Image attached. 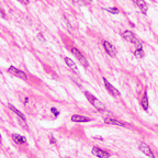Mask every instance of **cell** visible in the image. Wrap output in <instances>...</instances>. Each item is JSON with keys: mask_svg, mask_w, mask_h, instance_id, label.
I'll return each mask as SVG.
<instances>
[{"mask_svg": "<svg viewBox=\"0 0 158 158\" xmlns=\"http://www.w3.org/2000/svg\"><path fill=\"white\" fill-rule=\"evenodd\" d=\"M70 120L71 122H74V123H85V122H90V121H91V118L85 116V115H81V114H74V115H71Z\"/></svg>", "mask_w": 158, "mask_h": 158, "instance_id": "8", "label": "cell"}, {"mask_svg": "<svg viewBox=\"0 0 158 158\" xmlns=\"http://www.w3.org/2000/svg\"><path fill=\"white\" fill-rule=\"evenodd\" d=\"M9 108H10V110L12 111V112H14V113H16L18 118H20V119H23V120H27V119H25V115L23 114V113H22L20 110L16 109V107H13L12 104H9Z\"/></svg>", "mask_w": 158, "mask_h": 158, "instance_id": "16", "label": "cell"}, {"mask_svg": "<svg viewBox=\"0 0 158 158\" xmlns=\"http://www.w3.org/2000/svg\"><path fill=\"white\" fill-rule=\"evenodd\" d=\"M51 143H52V144H54V143H56V141H55L54 137H51Z\"/></svg>", "mask_w": 158, "mask_h": 158, "instance_id": "25", "label": "cell"}, {"mask_svg": "<svg viewBox=\"0 0 158 158\" xmlns=\"http://www.w3.org/2000/svg\"><path fill=\"white\" fill-rule=\"evenodd\" d=\"M133 2L140 8V10L142 11L144 14H146L148 11V5L145 2V0H133Z\"/></svg>", "mask_w": 158, "mask_h": 158, "instance_id": "10", "label": "cell"}, {"mask_svg": "<svg viewBox=\"0 0 158 158\" xmlns=\"http://www.w3.org/2000/svg\"><path fill=\"white\" fill-rule=\"evenodd\" d=\"M74 2L80 3V5H87V3H90V0H74Z\"/></svg>", "mask_w": 158, "mask_h": 158, "instance_id": "19", "label": "cell"}, {"mask_svg": "<svg viewBox=\"0 0 158 158\" xmlns=\"http://www.w3.org/2000/svg\"><path fill=\"white\" fill-rule=\"evenodd\" d=\"M134 55H135V57L138 58V60H141L143 58L144 56H145V53H144V49H143L142 45H138V47L135 49V52H134Z\"/></svg>", "mask_w": 158, "mask_h": 158, "instance_id": "15", "label": "cell"}, {"mask_svg": "<svg viewBox=\"0 0 158 158\" xmlns=\"http://www.w3.org/2000/svg\"><path fill=\"white\" fill-rule=\"evenodd\" d=\"M66 158H69V157H66Z\"/></svg>", "mask_w": 158, "mask_h": 158, "instance_id": "26", "label": "cell"}, {"mask_svg": "<svg viewBox=\"0 0 158 158\" xmlns=\"http://www.w3.org/2000/svg\"><path fill=\"white\" fill-rule=\"evenodd\" d=\"M102 80H103V83H104V86H105V88H107V90H108L112 96H114V97H120L121 92L114 87V86H112V85L110 83L109 80H108L107 78H102Z\"/></svg>", "mask_w": 158, "mask_h": 158, "instance_id": "4", "label": "cell"}, {"mask_svg": "<svg viewBox=\"0 0 158 158\" xmlns=\"http://www.w3.org/2000/svg\"><path fill=\"white\" fill-rule=\"evenodd\" d=\"M138 148H140V150H141L143 154H145L147 157L156 158L155 157V155H154V153H153V150L150 149V147L148 146L147 144H145L144 142H141L140 144H138Z\"/></svg>", "mask_w": 158, "mask_h": 158, "instance_id": "6", "label": "cell"}, {"mask_svg": "<svg viewBox=\"0 0 158 158\" xmlns=\"http://www.w3.org/2000/svg\"><path fill=\"white\" fill-rule=\"evenodd\" d=\"M18 123H19L24 130H27V131H29V126H27V120H23V119L18 118Z\"/></svg>", "mask_w": 158, "mask_h": 158, "instance_id": "18", "label": "cell"}, {"mask_svg": "<svg viewBox=\"0 0 158 158\" xmlns=\"http://www.w3.org/2000/svg\"><path fill=\"white\" fill-rule=\"evenodd\" d=\"M2 146V136H1V133H0V148Z\"/></svg>", "mask_w": 158, "mask_h": 158, "instance_id": "24", "label": "cell"}, {"mask_svg": "<svg viewBox=\"0 0 158 158\" xmlns=\"http://www.w3.org/2000/svg\"><path fill=\"white\" fill-rule=\"evenodd\" d=\"M51 111H52V113H54L55 116H58V114H60V111L56 109V108H52Z\"/></svg>", "mask_w": 158, "mask_h": 158, "instance_id": "20", "label": "cell"}, {"mask_svg": "<svg viewBox=\"0 0 158 158\" xmlns=\"http://www.w3.org/2000/svg\"><path fill=\"white\" fill-rule=\"evenodd\" d=\"M104 11H107V12H109V13H112V14H118L120 11L118 8H115V7H112V8H103Z\"/></svg>", "mask_w": 158, "mask_h": 158, "instance_id": "17", "label": "cell"}, {"mask_svg": "<svg viewBox=\"0 0 158 158\" xmlns=\"http://www.w3.org/2000/svg\"><path fill=\"white\" fill-rule=\"evenodd\" d=\"M85 96L88 99V101L93 105V108H96L98 111H104L105 110V104L103 102H101L99 99H97V97H94L93 94H91V93L88 92V91L85 92Z\"/></svg>", "mask_w": 158, "mask_h": 158, "instance_id": "1", "label": "cell"}, {"mask_svg": "<svg viewBox=\"0 0 158 158\" xmlns=\"http://www.w3.org/2000/svg\"><path fill=\"white\" fill-rule=\"evenodd\" d=\"M122 36H123V38L126 40L129 43L135 44V45H140V42H138V40H137L136 36H135V34L132 33L131 31H124L123 34H122Z\"/></svg>", "mask_w": 158, "mask_h": 158, "instance_id": "5", "label": "cell"}, {"mask_svg": "<svg viewBox=\"0 0 158 158\" xmlns=\"http://www.w3.org/2000/svg\"><path fill=\"white\" fill-rule=\"evenodd\" d=\"M12 140L18 145H22V144H24V143L27 142L25 137L22 136V135H19V134H12Z\"/></svg>", "mask_w": 158, "mask_h": 158, "instance_id": "12", "label": "cell"}, {"mask_svg": "<svg viewBox=\"0 0 158 158\" xmlns=\"http://www.w3.org/2000/svg\"><path fill=\"white\" fill-rule=\"evenodd\" d=\"M71 53L75 55V57L79 60V63H80V64H81L85 68H87L88 67V62H87V60H86V57L82 55V53L79 51V49H76V47H73V49H71Z\"/></svg>", "mask_w": 158, "mask_h": 158, "instance_id": "2", "label": "cell"}, {"mask_svg": "<svg viewBox=\"0 0 158 158\" xmlns=\"http://www.w3.org/2000/svg\"><path fill=\"white\" fill-rule=\"evenodd\" d=\"M92 154L94 156H97L98 158H109L111 156L110 153L105 152L103 149H101L100 147H97V146H94L92 148Z\"/></svg>", "mask_w": 158, "mask_h": 158, "instance_id": "9", "label": "cell"}, {"mask_svg": "<svg viewBox=\"0 0 158 158\" xmlns=\"http://www.w3.org/2000/svg\"><path fill=\"white\" fill-rule=\"evenodd\" d=\"M38 38H40V40H41V41H42V42H44V41H45V38H43V36H42V34H41V33H38Z\"/></svg>", "mask_w": 158, "mask_h": 158, "instance_id": "23", "label": "cell"}, {"mask_svg": "<svg viewBox=\"0 0 158 158\" xmlns=\"http://www.w3.org/2000/svg\"><path fill=\"white\" fill-rule=\"evenodd\" d=\"M8 71L10 73L11 75H13V76L16 77V78H19V79H22V80H27V74H25V73H23L22 70H20V69L16 68V67H13V66H10V67H9V69H8Z\"/></svg>", "mask_w": 158, "mask_h": 158, "instance_id": "3", "label": "cell"}, {"mask_svg": "<svg viewBox=\"0 0 158 158\" xmlns=\"http://www.w3.org/2000/svg\"><path fill=\"white\" fill-rule=\"evenodd\" d=\"M18 1L22 5H29L30 3V0H18Z\"/></svg>", "mask_w": 158, "mask_h": 158, "instance_id": "22", "label": "cell"}, {"mask_svg": "<svg viewBox=\"0 0 158 158\" xmlns=\"http://www.w3.org/2000/svg\"><path fill=\"white\" fill-rule=\"evenodd\" d=\"M104 123H105V124H110V125H116V126H124L125 125L124 123H122V122H120V121L113 120V119H109V118L104 119Z\"/></svg>", "mask_w": 158, "mask_h": 158, "instance_id": "13", "label": "cell"}, {"mask_svg": "<svg viewBox=\"0 0 158 158\" xmlns=\"http://www.w3.org/2000/svg\"><path fill=\"white\" fill-rule=\"evenodd\" d=\"M141 105H142V108L145 111H147L148 110V105H149V103H148V97H147V92L145 91L144 92V94H143V98L142 100H141Z\"/></svg>", "mask_w": 158, "mask_h": 158, "instance_id": "14", "label": "cell"}, {"mask_svg": "<svg viewBox=\"0 0 158 158\" xmlns=\"http://www.w3.org/2000/svg\"><path fill=\"white\" fill-rule=\"evenodd\" d=\"M0 18H2V19H5V11H3V9L0 7Z\"/></svg>", "mask_w": 158, "mask_h": 158, "instance_id": "21", "label": "cell"}, {"mask_svg": "<svg viewBox=\"0 0 158 158\" xmlns=\"http://www.w3.org/2000/svg\"><path fill=\"white\" fill-rule=\"evenodd\" d=\"M103 47L105 49V53L111 56V57H114L115 55H116V49H115L114 46L112 45V44L108 42V41H104L103 42Z\"/></svg>", "mask_w": 158, "mask_h": 158, "instance_id": "7", "label": "cell"}, {"mask_svg": "<svg viewBox=\"0 0 158 158\" xmlns=\"http://www.w3.org/2000/svg\"><path fill=\"white\" fill-rule=\"evenodd\" d=\"M64 60H65L66 65L68 66V67H69V68H70V69L74 71V73H76V74H78V73H79L78 68H77V65L75 64V62H73V60H70L69 57H65V58H64Z\"/></svg>", "mask_w": 158, "mask_h": 158, "instance_id": "11", "label": "cell"}]
</instances>
